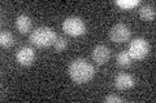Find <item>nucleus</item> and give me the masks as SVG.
Listing matches in <instances>:
<instances>
[{"mask_svg":"<svg viewBox=\"0 0 156 103\" xmlns=\"http://www.w3.org/2000/svg\"><path fill=\"white\" fill-rule=\"evenodd\" d=\"M16 27L21 34H26L31 28V18L27 14H20L16 18Z\"/></svg>","mask_w":156,"mask_h":103,"instance_id":"9","label":"nucleus"},{"mask_svg":"<svg viewBox=\"0 0 156 103\" xmlns=\"http://www.w3.org/2000/svg\"><path fill=\"white\" fill-rule=\"evenodd\" d=\"M134 84H135L134 76L130 75V73H119L115 79V85L120 90L131 89L134 86Z\"/></svg>","mask_w":156,"mask_h":103,"instance_id":"8","label":"nucleus"},{"mask_svg":"<svg viewBox=\"0 0 156 103\" xmlns=\"http://www.w3.org/2000/svg\"><path fill=\"white\" fill-rule=\"evenodd\" d=\"M56 39H57V35H56L55 30L51 27H47V26L37 27L30 35V41L34 45L41 47V48L53 45Z\"/></svg>","mask_w":156,"mask_h":103,"instance_id":"2","label":"nucleus"},{"mask_svg":"<svg viewBox=\"0 0 156 103\" xmlns=\"http://www.w3.org/2000/svg\"><path fill=\"white\" fill-rule=\"evenodd\" d=\"M150 52V44L144 37H135L129 44V56L131 60H143Z\"/></svg>","mask_w":156,"mask_h":103,"instance_id":"3","label":"nucleus"},{"mask_svg":"<svg viewBox=\"0 0 156 103\" xmlns=\"http://www.w3.org/2000/svg\"><path fill=\"white\" fill-rule=\"evenodd\" d=\"M131 36V30L128 24L125 23H116L109 31V37L115 43H125Z\"/></svg>","mask_w":156,"mask_h":103,"instance_id":"5","label":"nucleus"},{"mask_svg":"<svg viewBox=\"0 0 156 103\" xmlns=\"http://www.w3.org/2000/svg\"><path fill=\"white\" fill-rule=\"evenodd\" d=\"M104 101L105 102H109V103H115V102L120 103V102H124L125 99H124V98H121V97H119V95H107L104 98Z\"/></svg>","mask_w":156,"mask_h":103,"instance_id":"15","label":"nucleus"},{"mask_svg":"<svg viewBox=\"0 0 156 103\" xmlns=\"http://www.w3.org/2000/svg\"><path fill=\"white\" fill-rule=\"evenodd\" d=\"M0 44L3 48H11L14 44V37L9 31H3L0 34Z\"/></svg>","mask_w":156,"mask_h":103,"instance_id":"12","label":"nucleus"},{"mask_svg":"<svg viewBox=\"0 0 156 103\" xmlns=\"http://www.w3.org/2000/svg\"><path fill=\"white\" fill-rule=\"evenodd\" d=\"M53 47H55V49L57 52H62L68 47V40L65 37H62V36H57L55 44H53Z\"/></svg>","mask_w":156,"mask_h":103,"instance_id":"13","label":"nucleus"},{"mask_svg":"<svg viewBox=\"0 0 156 103\" xmlns=\"http://www.w3.org/2000/svg\"><path fill=\"white\" fill-rule=\"evenodd\" d=\"M35 50L31 47H21L16 53V60L21 66H30L35 61Z\"/></svg>","mask_w":156,"mask_h":103,"instance_id":"6","label":"nucleus"},{"mask_svg":"<svg viewBox=\"0 0 156 103\" xmlns=\"http://www.w3.org/2000/svg\"><path fill=\"white\" fill-rule=\"evenodd\" d=\"M62 30L72 36H80L83 35L86 31V23L80 17L70 16L65 18V21L62 22Z\"/></svg>","mask_w":156,"mask_h":103,"instance_id":"4","label":"nucleus"},{"mask_svg":"<svg viewBox=\"0 0 156 103\" xmlns=\"http://www.w3.org/2000/svg\"><path fill=\"white\" fill-rule=\"evenodd\" d=\"M139 17L143 21H152L155 18V8L150 4H144L139 9Z\"/></svg>","mask_w":156,"mask_h":103,"instance_id":"10","label":"nucleus"},{"mask_svg":"<svg viewBox=\"0 0 156 103\" xmlns=\"http://www.w3.org/2000/svg\"><path fill=\"white\" fill-rule=\"evenodd\" d=\"M116 4L119 7L126 9V8H133L135 5H138L139 2H138V0H117Z\"/></svg>","mask_w":156,"mask_h":103,"instance_id":"14","label":"nucleus"},{"mask_svg":"<svg viewBox=\"0 0 156 103\" xmlns=\"http://www.w3.org/2000/svg\"><path fill=\"white\" fill-rule=\"evenodd\" d=\"M70 79L77 84H85L89 82L95 75V68L91 63L85 58H77L70 62L68 67Z\"/></svg>","mask_w":156,"mask_h":103,"instance_id":"1","label":"nucleus"},{"mask_svg":"<svg viewBox=\"0 0 156 103\" xmlns=\"http://www.w3.org/2000/svg\"><path fill=\"white\" fill-rule=\"evenodd\" d=\"M116 62L120 67H129L131 65V57L129 56L128 52H120L116 57Z\"/></svg>","mask_w":156,"mask_h":103,"instance_id":"11","label":"nucleus"},{"mask_svg":"<svg viewBox=\"0 0 156 103\" xmlns=\"http://www.w3.org/2000/svg\"><path fill=\"white\" fill-rule=\"evenodd\" d=\"M91 56H92V60H94L98 65H104L111 57V49L107 45H103V44H98V45L92 49Z\"/></svg>","mask_w":156,"mask_h":103,"instance_id":"7","label":"nucleus"}]
</instances>
